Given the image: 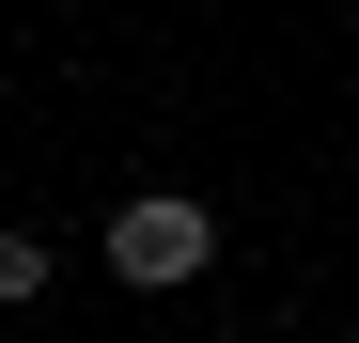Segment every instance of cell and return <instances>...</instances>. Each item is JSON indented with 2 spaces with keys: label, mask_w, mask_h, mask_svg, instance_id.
<instances>
[{
  "label": "cell",
  "mask_w": 359,
  "mask_h": 343,
  "mask_svg": "<svg viewBox=\"0 0 359 343\" xmlns=\"http://www.w3.org/2000/svg\"><path fill=\"white\" fill-rule=\"evenodd\" d=\"M203 265H219V203H188V188L109 203V281H126V297H172V281H203Z\"/></svg>",
  "instance_id": "cell-1"
},
{
  "label": "cell",
  "mask_w": 359,
  "mask_h": 343,
  "mask_svg": "<svg viewBox=\"0 0 359 343\" xmlns=\"http://www.w3.org/2000/svg\"><path fill=\"white\" fill-rule=\"evenodd\" d=\"M47 281H63V265H47V234H16V218H0V312H32Z\"/></svg>",
  "instance_id": "cell-2"
}]
</instances>
